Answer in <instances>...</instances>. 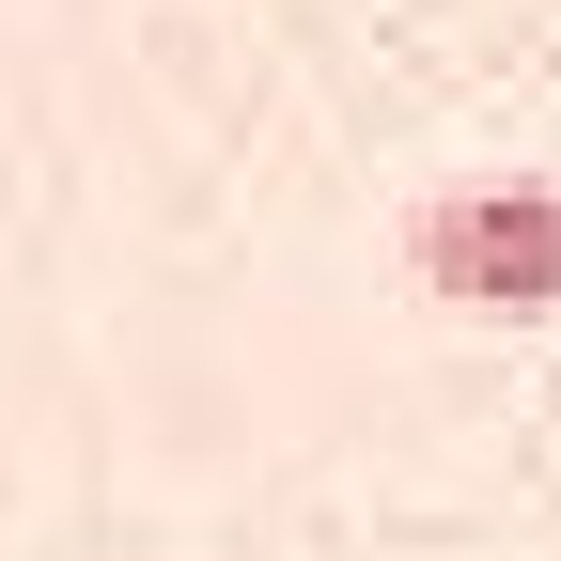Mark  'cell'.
Listing matches in <instances>:
<instances>
[{"label":"cell","instance_id":"1","mask_svg":"<svg viewBox=\"0 0 561 561\" xmlns=\"http://www.w3.org/2000/svg\"><path fill=\"white\" fill-rule=\"evenodd\" d=\"M405 280L453 312H561V172H453L405 203Z\"/></svg>","mask_w":561,"mask_h":561}]
</instances>
